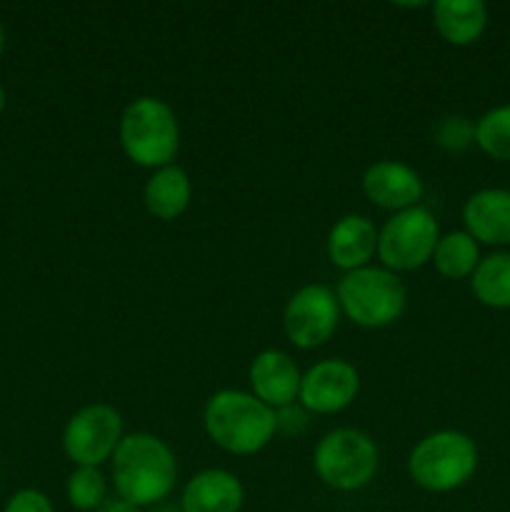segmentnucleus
Listing matches in <instances>:
<instances>
[{"instance_id":"obj_26","label":"nucleus","mask_w":510,"mask_h":512,"mask_svg":"<svg viewBox=\"0 0 510 512\" xmlns=\"http://www.w3.org/2000/svg\"><path fill=\"white\" fill-rule=\"evenodd\" d=\"M150 512H183V510H180V505L160 503V505H155V508H150Z\"/></svg>"},{"instance_id":"obj_4","label":"nucleus","mask_w":510,"mask_h":512,"mask_svg":"<svg viewBox=\"0 0 510 512\" xmlns=\"http://www.w3.org/2000/svg\"><path fill=\"white\" fill-rule=\"evenodd\" d=\"M340 313L360 328L378 330L398 323L408 308V288L400 275L390 273L383 265L343 273L335 288Z\"/></svg>"},{"instance_id":"obj_20","label":"nucleus","mask_w":510,"mask_h":512,"mask_svg":"<svg viewBox=\"0 0 510 512\" xmlns=\"http://www.w3.org/2000/svg\"><path fill=\"white\" fill-rule=\"evenodd\" d=\"M475 145L488 158L510 163V105H498L475 123Z\"/></svg>"},{"instance_id":"obj_15","label":"nucleus","mask_w":510,"mask_h":512,"mask_svg":"<svg viewBox=\"0 0 510 512\" xmlns=\"http://www.w3.org/2000/svg\"><path fill=\"white\" fill-rule=\"evenodd\" d=\"M465 233L478 245H510V190L483 188L463 205Z\"/></svg>"},{"instance_id":"obj_28","label":"nucleus","mask_w":510,"mask_h":512,"mask_svg":"<svg viewBox=\"0 0 510 512\" xmlns=\"http://www.w3.org/2000/svg\"><path fill=\"white\" fill-rule=\"evenodd\" d=\"M5 48V33H3V25H0V53H3Z\"/></svg>"},{"instance_id":"obj_5","label":"nucleus","mask_w":510,"mask_h":512,"mask_svg":"<svg viewBox=\"0 0 510 512\" xmlns=\"http://www.w3.org/2000/svg\"><path fill=\"white\" fill-rule=\"evenodd\" d=\"M478 470V445L460 430H435L415 443L408 455V475L428 493H453Z\"/></svg>"},{"instance_id":"obj_16","label":"nucleus","mask_w":510,"mask_h":512,"mask_svg":"<svg viewBox=\"0 0 510 512\" xmlns=\"http://www.w3.org/2000/svg\"><path fill=\"white\" fill-rule=\"evenodd\" d=\"M430 10L438 35L455 48L478 43L488 28V8L480 0H438Z\"/></svg>"},{"instance_id":"obj_6","label":"nucleus","mask_w":510,"mask_h":512,"mask_svg":"<svg viewBox=\"0 0 510 512\" xmlns=\"http://www.w3.org/2000/svg\"><path fill=\"white\" fill-rule=\"evenodd\" d=\"M380 453L368 433L355 428H335L318 440L313 450V470L328 488L355 493L373 483Z\"/></svg>"},{"instance_id":"obj_1","label":"nucleus","mask_w":510,"mask_h":512,"mask_svg":"<svg viewBox=\"0 0 510 512\" xmlns=\"http://www.w3.org/2000/svg\"><path fill=\"white\" fill-rule=\"evenodd\" d=\"M115 495L135 508H155L178 483V460L173 448L153 433H130L110 458Z\"/></svg>"},{"instance_id":"obj_25","label":"nucleus","mask_w":510,"mask_h":512,"mask_svg":"<svg viewBox=\"0 0 510 512\" xmlns=\"http://www.w3.org/2000/svg\"><path fill=\"white\" fill-rule=\"evenodd\" d=\"M98 512H143V510L135 508L133 503H128V500H123V498H118V495H115V498L105 500V503L100 505Z\"/></svg>"},{"instance_id":"obj_14","label":"nucleus","mask_w":510,"mask_h":512,"mask_svg":"<svg viewBox=\"0 0 510 512\" xmlns=\"http://www.w3.org/2000/svg\"><path fill=\"white\" fill-rule=\"evenodd\" d=\"M245 488L230 470L208 468L195 473L180 493L183 512H240Z\"/></svg>"},{"instance_id":"obj_21","label":"nucleus","mask_w":510,"mask_h":512,"mask_svg":"<svg viewBox=\"0 0 510 512\" xmlns=\"http://www.w3.org/2000/svg\"><path fill=\"white\" fill-rule=\"evenodd\" d=\"M65 495H68L70 508L80 512L100 510V505L108 500V480H105L100 468L78 465V468L68 475Z\"/></svg>"},{"instance_id":"obj_9","label":"nucleus","mask_w":510,"mask_h":512,"mask_svg":"<svg viewBox=\"0 0 510 512\" xmlns=\"http://www.w3.org/2000/svg\"><path fill=\"white\" fill-rule=\"evenodd\" d=\"M340 305L335 290L310 283L290 295L283 310V330L290 343L300 350L323 348L340 325Z\"/></svg>"},{"instance_id":"obj_11","label":"nucleus","mask_w":510,"mask_h":512,"mask_svg":"<svg viewBox=\"0 0 510 512\" xmlns=\"http://www.w3.org/2000/svg\"><path fill=\"white\" fill-rule=\"evenodd\" d=\"M425 193L423 178L415 168L400 163V160H378L363 173V195L378 208L390 213L420 205Z\"/></svg>"},{"instance_id":"obj_7","label":"nucleus","mask_w":510,"mask_h":512,"mask_svg":"<svg viewBox=\"0 0 510 512\" xmlns=\"http://www.w3.org/2000/svg\"><path fill=\"white\" fill-rule=\"evenodd\" d=\"M440 225L423 205L393 213L378 230V260L390 273H413L433 260Z\"/></svg>"},{"instance_id":"obj_10","label":"nucleus","mask_w":510,"mask_h":512,"mask_svg":"<svg viewBox=\"0 0 510 512\" xmlns=\"http://www.w3.org/2000/svg\"><path fill=\"white\" fill-rule=\"evenodd\" d=\"M360 393V373L340 358L320 360L303 373L298 403L308 413L335 415L355 403Z\"/></svg>"},{"instance_id":"obj_2","label":"nucleus","mask_w":510,"mask_h":512,"mask_svg":"<svg viewBox=\"0 0 510 512\" xmlns=\"http://www.w3.org/2000/svg\"><path fill=\"white\" fill-rule=\"evenodd\" d=\"M203 428L220 450L230 455H255L268 448L275 430V410L245 390H218L203 410Z\"/></svg>"},{"instance_id":"obj_18","label":"nucleus","mask_w":510,"mask_h":512,"mask_svg":"<svg viewBox=\"0 0 510 512\" xmlns=\"http://www.w3.org/2000/svg\"><path fill=\"white\" fill-rule=\"evenodd\" d=\"M470 290L485 308H510V253H490L480 258L478 268L470 275Z\"/></svg>"},{"instance_id":"obj_22","label":"nucleus","mask_w":510,"mask_h":512,"mask_svg":"<svg viewBox=\"0 0 510 512\" xmlns=\"http://www.w3.org/2000/svg\"><path fill=\"white\" fill-rule=\"evenodd\" d=\"M433 140L445 153H465L470 145H475V123L465 115H445L435 125Z\"/></svg>"},{"instance_id":"obj_27","label":"nucleus","mask_w":510,"mask_h":512,"mask_svg":"<svg viewBox=\"0 0 510 512\" xmlns=\"http://www.w3.org/2000/svg\"><path fill=\"white\" fill-rule=\"evenodd\" d=\"M3 108H5V88L0 85V113H3Z\"/></svg>"},{"instance_id":"obj_3","label":"nucleus","mask_w":510,"mask_h":512,"mask_svg":"<svg viewBox=\"0 0 510 512\" xmlns=\"http://www.w3.org/2000/svg\"><path fill=\"white\" fill-rule=\"evenodd\" d=\"M120 148L130 163L148 170L173 165L180 150V125L165 100L143 95L125 105L118 123Z\"/></svg>"},{"instance_id":"obj_24","label":"nucleus","mask_w":510,"mask_h":512,"mask_svg":"<svg viewBox=\"0 0 510 512\" xmlns=\"http://www.w3.org/2000/svg\"><path fill=\"white\" fill-rule=\"evenodd\" d=\"M308 410L300 403L275 410V430L283 435H303L308 430Z\"/></svg>"},{"instance_id":"obj_17","label":"nucleus","mask_w":510,"mask_h":512,"mask_svg":"<svg viewBox=\"0 0 510 512\" xmlns=\"http://www.w3.org/2000/svg\"><path fill=\"white\" fill-rule=\"evenodd\" d=\"M193 200V183L188 173L180 165H165V168L153 170L143 190V203L155 220L173 223Z\"/></svg>"},{"instance_id":"obj_12","label":"nucleus","mask_w":510,"mask_h":512,"mask_svg":"<svg viewBox=\"0 0 510 512\" xmlns=\"http://www.w3.org/2000/svg\"><path fill=\"white\" fill-rule=\"evenodd\" d=\"M248 380L250 393L268 408L278 410L298 400L303 373L293 355L278 348H268L253 358L248 368Z\"/></svg>"},{"instance_id":"obj_23","label":"nucleus","mask_w":510,"mask_h":512,"mask_svg":"<svg viewBox=\"0 0 510 512\" xmlns=\"http://www.w3.org/2000/svg\"><path fill=\"white\" fill-rule=\"evenodd\" d=\"M3 512H55L53 503L45 493L35 488H23L15 495H10V500L5 503Z\"/></svg>"},{"instance_id":"obj_19","label":"nucleus","mask_w":510,"mask_h":512,"mask_svg":"<svg viewBox=\"0 0 510 512\" xmlns=\"http://www.w3.org/2000/svg\"><path fill=\"white\" fill-rule=\"evenodd\" d=\"M430 263L445 280H465L478 268L480 245L465 230H453V233L440 235Z\"/></svg>"},{"instance_id":"obj_13","label":"nucleus","mask_w":510,"mask_h":512,"mask_svg":"<svg viewBox=\"0 0 510 512\" xmlns=\"http://www.w3.org/2000/svg\"><path fill=\"white\" fill-rule=\"evenodd\" d=\"M328 260L343 273L370 265L378 255V228L368 215H343L325 240Z\"/></svg>"},{"instance_id":"obj_8","label":"nucleus","mask_w":510,"mask_h":512,"mask_svg":"<svg viewBox=\"0 0 510 512\" xmlns=\"http://www.w3.org/2000/svg\"><path fill=\"white\" fill-rule=\"evenodd\" d=\"M123 433V415L108 403H90L68 420L63 430V450L78 465L100 468L118 450Z\"/></svg>"}]
</instances>
